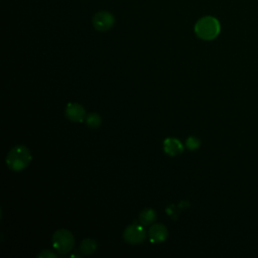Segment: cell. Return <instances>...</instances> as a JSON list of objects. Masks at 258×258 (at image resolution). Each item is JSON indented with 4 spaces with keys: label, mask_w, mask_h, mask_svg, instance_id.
Segmentation results:
<instances>
[{
    "label": "cell",
    "mask_w": 258,
    "mask_h": 258,
    "mask_svg": "<svg viewBox=\"0 0 258 258\" xmlns=\"http://www.w3.org/2000/svg\"><path fill=\"white\" fill-rule=\"evenodd\" d=\"M32 159L30 150L24 145L14 146L6 156V164L13 171H21L26 168Z\"/></svg>",
    "instance_id": "obj_1"
},
{
    "label": "cell",
    "mask_w": 258,
    "mask_h": 258,
    "mask_svg": "<svg viewBox=\"0 0 258 258\" xmlns=\"http://www.w3.org/2000/svg\"><path fill=\"white\" fill-rule=\"evenodd\" d=\"M221 30L220 22L213 16H205L198 20L195 25L196 34L204 40H212L216 38Z\"/></svg>",
    "instance_id": "obj_2"
},
{
    "label": "cell",
    "mask_w": 258,
    "mask_h": 258,
    "mask_svg": "<svg viewBox=\"0 0 258 258\" xmlns=\"http://www.w3.org/2000/svg\"><path fill=\"white\" fill-rule=\"evenodd\" d=\"M52 245H53V248L59 254H67L73 249L75 245L74 236L68 230H64V229L57 230L54 232L52 236Z\"/></svg>",
    "instance_id": "obj_3"
},
{
    "label": "cell",
    "mask_w": 258,
    "mask_h": 258,
    "mask_svg": "<svg viewBox=\"0 0 258 258\" xmlns=\"http://www.w3.org/2000/svg\"><path fill=\"white\" fill-rule=\"evenodd\" d=\"M146 238V231L143 226L132 224L123 232V239L130 244H140Z\"/></svg>",
    "instance_id": "obj_4"
},
{
    "label": "cell",
    "mask_w": 258,
    "mask_h": 258,
    "mask_svg": "<svg viewBox=\"0 0 258 258\" xmlns=\"http://www.w3.org/2000/svg\"><path fill=\"white\" fill-rule=\"evenodd\" d=\"M115 22L114 16L108 11H100L93 17V25L99 31L109 30Z\"/></svg>",
    "instance_id": "obj_5"
},
{
    "label": "cell",
    "mask_w": 258,
    "mask_h": 258,
    "mask_svg": "<svg viewBox=\"0 0 258 258\" xmlns=\"http://www.w3.org/2000/svg\"><path fill=\"white\" fill-rule=\"evenodd\" d=\"M64 114L67 118L73 122H82L86 117V111L84 107L78 103L68 104Z\"/></svg>",
    "instance_id": "obj_6"
},
{
    "label": "cell",
    "mask_w": 258,
    "mask_h": 258,
    "mask_svg": "<svg viewBox=\"0 0 258 258\" xmlns=\"http://www.w3.org/2000/svg\"><path fill=\"white\" fill-rule=\"evenodd\" d=\"M148 236L151 243H161L166 240L168 231L163 224H154L149 228Z\"/></svg>",
    "instance_id": "obj_7"
},
{
    "label": "cell",
    "mask_w": 258,
    "mask_h": 258,
    "mask_svg": "<svg viewBox=\"0 0 258 258\" xmlns=\"http://www.w3.org/2000/svg\"><path fill=\"white\" fill-rule=\"evenodd\" d=\"M163 149L166 154L174 156L180 154L183 151V146L181 142L176 138L168 137L163 141Z\"/></svg>",
    "instance_id": "obj_8"
},
{
    "label": "cell",
    "mask_w": 258,
    "mask_h": 258,
    "mask_svg": "<svg viewBox=\"0 0 258 258\" xmlns=\"http://www.w3.org/2000/svg\"><path fill=\"white\" fill-rule=\"evenodd\" d=\"M155 219H156V213L153 209H150V208L144 209L139 214V222L143 226L151 225L155 221Z\"/></svg>",
    "instance_id": "obj_9"
},
{
    "label": "cell",
    "mask_w": 258,
    "mask_h": 258,
    "mask_svg": "<svg viewBox=\"0 0 258 258\" xmlns=\"http://www.w3.org/2000/svg\"><path fill=\"white\" fill-rule=\"evenodd\" d=\"M96 249H97V242L90 238L84 239L80 244V251L84 255H91L96 251Z\"/></svg>",
    "instance_id": "obj_10"
},
{
    "label": "cell",
    "mask_w": 258,
    "mask_h": 258,
    "mask_svg": "<svg viewBox=\"0 0 258 258\" xmlns=\"http://www.w3.org/2000/svg\"><path fill=\"white\" fill-rule=\"evenodd\" d=\"M86 123L91 128H98L102 123V118L99 114L93 112L86 116Z\"/></svg>",
    "instance_id": "obj_11"
},
{
    "label": "cell",
    "mask_w": 258,
    "mask_h": 258,
    "mask_svg": "<svg viewBox=\"0 0 258 258\" xmlns=\"http://www.w3.org/2000/svg\"><path fill=\"white\" fill-rule=\"evenodd\" d=\"M200 144H201L200 140H199L198 138L194 137V136H189V137L186 139V141H185V146H186L188 149H190V150H195V149L199 148V147H200Z\"/></svg>",
    "instance_id": "obj_12"
},
{
    "label": "cell",
    "mask_w": 258,
    "mask_h": 258,
    "mask_svg": "<svg viewBox=\"0 0 258 258\" xmlns=\"http://www.w3.org/2000/svg\"><path fill=\"white\" fill-rule=\"evenodd\" d=\"M37 257H56V255L48 250H43L41 253L37 255Z\"/></svg>",
    "instance_id": "obj_13"
}]
</instances>
